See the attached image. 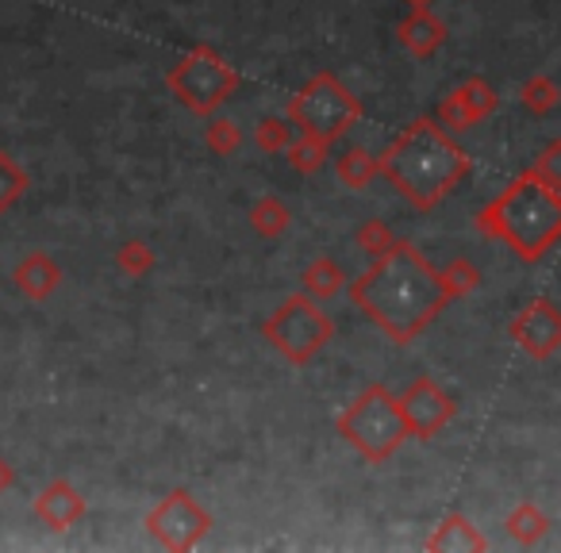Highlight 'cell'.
<instances>
[{
	"label": "cell",
	"mask_w": 561,
	"mask_h": 553,
	"mask_svg": "<svg viewBox=\"0 0 561 553\" xmlns=\"http://www.w3.org/2000/svg\"><path fill=\"white\" fill-rule=\"evenodd\" d=\"M204 147L211 150V154L219 158H231L234 150L242 147V131L234 119L227 116H208V124H204Z\"/></svg>",
	"instance_id": "603a6c76"
},
{
	"label": "cell",
	"mask_w": 561,
	"mask_h": 553,
	"mask_svg": "<svg viewBox=\"0 0 561 553\" xmlns=\"http://www.w3.org/2000/svg\"><path fill=\"white\" fill-rule=\"evenodd\" d=\"M408 9H431V4H435V0H404Z\"/></svg>",
	"instance_id": "f1b7e54d"
},
{
	"label": "cell",
	"mask_w": 561,
	"mask_h": 553,
	"mask_svg": "<svg viewBox=\"0 0 561 553\" xmlns=\"http://www.w3.org/2000/svg\"><path fill=\"white\" fill-rule=\"evenodd\" d=\"M561 101V89L553 78H546V73H535V78L523 81L519 89V104L530 112V116H546V112H553Z\"/></svg>",
	"instance_id": "ffe728a7"
},
{
	"label": "cell",
	"mask_w": 561,
	"mask_h": 553,
	"mask_svg": "<svg viewBox=\"0 0 561 553\" xmlns=\"http://www.w3.org/2000/svg\"><path fill=\"white\" fill-rule=\"evenodd\" d=\"M331 162H335V177L346 188H366L374 177H381V165L366 147H343V154H335Z\"/></svg>",
	"instance_id": "e0dca14e"
},
{
	"label": "cell",
	"mask_w": 561,
	"mask_h": 553,
	"mask_svg": "<svg viewBox=\"0 0 561 553\" xmlns=\"http://www.w3.org/2000/svg\"><path fill=\"white\" fill-rule=\"evenodd\" d=\"M397 400H400V412H404L408 427H412V438H420V442H431V438L454 419V412H458L454 396L435 377H415L404 389V396H397Z\"/></svg>",
	"instance_id": "30bf717a"
},
{
	"label": "cell",
	"mask_w": 561,
	"mask_h": 553,
	"mask_svg": "<svg viewBox=\"0 0 561 553\" xmlns=\"http://www.w3.org/2000/svg\"><path fill=\"white\" fill-rule=\"evenodd\" d=\"M289 119L297 127V135H308L316 142H339L351 127H358L362 119V101L351 93V85H343V78L331 70H320L316 78H308L297 89V96L289 101Z\"/></svg>",
	"instance_id": "5b68a950"
},
{
	"label": "cell",
	"mask_w": 561,
	"mask_h": 553,
	"mask_svg": "<svg viewBox=\"0 0 561 553\" xmlns=\"http://www.w3.org/2000/svg\"><path fill=\"white\" fill-rule=\"evenodd\" d=\"M12 281H16V289L24 292L27 300L43 304V300L55 297L58 285H62V265L50 254H43V250H32V254L20 257V265L12 269Z\"/></svg>",
	"instance_id": "5bb4252c"
},
{
	"label": "cell",
	"mask_w": 561,
	"mask_h": 553,
	"mask_svg": "<svg viewBox=\"0 0 561 553\" xmlns=\"http://www.w3.org/2000/svg\"><path fill=\"white\" fill-rule=\"evenodd\" d=\"M477 231L492 242H504L519 262H542L561 242V188L523 170L504 193L477 211Z\"/></svg>",
	"instance_id": "3957f363"
},
{
	"label": "cell",
	"mask_w": 561,
	"mask_h": 553,
	"mask_svg": "<svg viewBox=\"0 0 561 553\" xmlns=\"http://www.w3.org/2000/svg\"><path fill=\"white\" fill-rule=\"evenodd\" d=\"M481 285V269L469 257L443 265L427 262L415 242L397 239L389 254L374 257L366 273H358L346 289L351 300L377 331L392 338L397 346H408L446 312V304Z\"/></svg>",
	"instance_id": "6da1fadb"
},
{
	"label": "cell",
	"mask_w": 561,
	"mask_h": 553,
	"mask_svg": "<svg viewBox=\"0 0 561 553\" xmlns=\"http://www.w3.org/2000/svg\"><path fill=\"white\" fill-rule=\"evenodd\" d=\"M496 108H500L496 89L484 78H469L443 101L438 124H443L446 131H466V127H473V124H484Z\"/></svg>",
	"instance_id": "8fae6325"
},
{
	"label": "cell",
	"mask_w": 561,
	"mask_h": 553,
	"mask_svg": "<svg viewBox=\"0 0 561 553\" xmlns=\"http://www.w3.org/2000/svg\"><path fill=\"white\" fill-rule=\"evenodd\" d=\"M377 165H381V177L420 211L438 208L446 196L458 193L461 181L473 170L469 154L454 142V135L431 116L412 119L377 154Z\"/></svg>",
	"instance_id": "7a4b0ae2"
},
{
	"label": "cell",
	"mask_w": 561,
	"mask_h": 553,
	"mask_svg": "<svg viewBox=\"0 0 561 553\" xmlns=\"http://www.w3.org/2000/svg\"><path fill=\"white\" fill-rule=\"evenodd\" d=\"M427 550H489V542H484V534L473 527V522L466 519V515H446L443 522L435 527V534L427 538Z\"/></svg>",
	"instance_id": "9a60e30c"
},
{
	"label": "cell",
	"mask_w": 561,
	"mask_h": 553,
	"mask_svg": "<svg viewBox=\"0 0 561 553\" xmlns=\"http://www.w3.org/2000/svg\"><path fill=\"white\" fill-rule=\"evenodd\" d=\"M24 193H27L24 165H20L12 154H4V150H0V211L16 208V204L24 200Z\"/></svg>",
	"instance_id": "cb8c5ba5"
},
{
	"label": "cell",
	"mask_w": 561,
	"mask_h": 553,
	"mask_svg": "<svg viewBox=\"0 0 561 553\" xmlns=\"http://www.w3.org/2000/svg\"><path fill=\"white\" fill-rule=\"evenodd\" d=\"M165 85L178 96L181 108L208 119L219 112V104H227L234 96V89H239V70H234L219 50L193 47L181 62L170 66Z\"/></svg>",
	"instance_id": "52a82bcc"
},
{
	"label": "cell",
	"mask_w": 561,
	"mask_h": 553,
	"mask_svg": "<svg viewBox=\"0 0 561 553\" xmlns=\"http://www.w3.org/2000/svg\"><path fill=\"white\" fill-rule=\"evenodd\" d=\"M397 35H400V47H404L408 55L427 62L435 50L446 47V35L450 32H446V24L431 9H408V16L400 20Z\"/></svg>",
	"instance_id": "4fadbf2b"
},
{
	"label": "cell",
	"mask_w": 561,
	"mask_h": 553,
	"mask_svg": "<svg viewBox=\"0 0 561 553\" xmlns=\"http://www.w3.org/2000/svg\"><path fill=\"white\" fill-rule=\"evenodd\" d=\"M392 242H397V234H392L389 227L381 223V219H369V223H362V227H358V234H354V246H358L366 257L389 254Z\"/></svg>",
	"instance_id": "484cf974"
},
{
	"label": "cell",
	"mask_w": 561,
	"mask_h": 553,
	"mask_svg": "<svg viewBox=\"0 0 561 553\" xmlns=\"http://www.w3.org/2000/svg\"><path fill=\"white\" fill-rule=\"evenodd\" d=\"M211 515L201 507V499L185 488H173L158 507L147 515V534L165 550H193L208 538Z\"/></svg>",
	"instance_id": "ba28073f"
},
{
	"label": "cell",
	"mask_w": 561,
	"mask_h": 553,
	"mask_svg": "<svg viewBox=\"0 0 561 553\" xmlns=\"http://www.w3.org/2000/svg\"><path fill=\"white\" fill-rule=\"evenodd\" d=\"M300 285H305V292L312 300H335L351 281H346V269L335 257H316V262L300 273Z\"/></svg>",
	"instance_id": "2e32d148"
},
{
	"label": "cell",
	"mask_w": 561,
	"mask_h": 553,
	"mask_svg": "<svg viewBox=\"0 0 561 553\" xmlns=\"http://www.w3.org/2000/svg\"><path fill=\"white\" fill-rule=\"evenodd\" d=\"M154 250L147 246L142 239H127L124 246L116 250V269L127 273V277H147L150 269H154Z\"/></svg>",
	"instance_id": "d4e9b609"
},
{
	"label": "cell",
	"mask_w": 561,
	"mask_h": 553,
	"mask_svg": "<svg viewBox=\"0 0 561 553\" xmlns=\"http://www.w3.org/2000/svg\"><path fill=\"white\" fill-rule=\"evenodd\" d=\"M293 139H297V127H293V119L285 116H265L262 124L254 127V147L262 150V154H285V150L293 147Z\"/></svg>",
	"instance_id": "44dd1931"
},
{
	"label": "cell",
	"mask_w": 561,
	"mask_h": 553,
	"mask_svg": "<svg viewBox=\"0 0 561 553\" xmlns=\"http://www.w3.org/2000/svg\"><path fill=\"white\" fill-rule=\"evenodd\" d=\"M530 173H535V177H542L546 185L561 188V139L546 142L542 154H538L535 162H530Z\"/></svg>",
	"instance_id": "4316f807"
},
{
	"label": "cell",
	"mask_w": 561,
	"mask_h": 553,
	"mask_svg": "<svg viewBox=\"0 0 561 553\" xmlns=\"http://www.w3.org/2000/svg\"><path fill=\"white\" fill-rule=\"evenodd\" d=\"M262 335L289 366H308L335 338V320L323 312L320 300H312L308 292H297V297L280 300L273 308L270 320L262 323Z\"/></svg>",
	"instance_id": "8992f818"
},
{
	"label": "cell",
	"mask_w": 561,
	"mask_h": 553,
	"mask_svg": "<svg viewBox=\"0 0 561 553\" xmlns=\"http://www.w3.org/2000/svg\"><path fill=\"white\" fill-rule=\"evenodd\" d=\"M504 527L519 545H535V542H542L546 530H550V515H546L535 499H523V504L512 507V515H507Z\"/></svg>",
	"instance_id": "ac0fdd59"
},
{
	"label": "cell",
	"mask_w": 561,
	"mask_h": 553,
	"mask_svg": "<svg viewBox=\"0 0 561 553\" xmlns=\"http://www.w3.org/2000/svg\"><path fill=\"white\" fill-rule=\"evenodd\" d=\"M507 335L527 358L546 361L561 350V308L550 297H535L512 315Z\"/></svg>",
	"instance_id": "9c48e42d"
},
{
	"label": "cell",
	"mask_w": 561,
	"mask_h": 553,
	"mask_svg": "<svg viewBox=\"0 0 561 553\" xmlns=\"http://www.w3.org/2000/svg\"><path fill=\"white\" fill-rule=\"evenodd\" d=\"M85 496H81L78 488H73L70 481H50L47 488L35 496V515H39L43 522H47L50 530H70L78 527L81 519H85Z\"/></svg>",
	"instance_id": "7c38bea8"
},
{
	"label": "cell",
	"mask_w": 561,
	"mask_h": 553,
	"mask_svg": "<svg viewBox=\"0 0 561 553\" xmlns=\"http://www.w3.org/2000/svg\"><path fill=\"white\" fill-rule=\"evenodd\" d=\"M289 223H293V211L280 196H262V200L250 208V227H254L262 239H277V234L289 231Z\"/></svg>",
	"instance_id": "d6986e66"
},
{
	"label": "cell",
	"mask_w": 561,
	"mask_h": 553,
	"mask_svg": "<svg viewBox=\"0 0 561 553\" xmlns=\"http://www.w3.org/2000/svg\"><path fill=\"white\" fill-rule=\"evenodd\" d=\"M335 427L343 435V442H351L358 450V458L369 461V465H385L412 438V427H408L404 412H400V400L385 384L362 389L358 400L339 415Z\"/></svg>",
	"instance_id": "277c9868"
},
{
	"label": "cell",
	"mask_w": 561,
	"mask_h": 553,
	"mask_svg": "<svg viewBox=\"0 0 561 553\" xmlns=\"http://www.w3.org/2000/svg\"><path fill=\"white\" fill-rule=\"evenodd\" d=\"M12 484H16V473H12V465L4 458H0V492H9Z\"/></svg>",
	"instance_id": "83f0119b"
},
{
	"label": "cell",
	"mask_w": 561,
	"mask_h": 553,
	"mask_svg": "<svg viewBox=\"0 0 561 553\" xmlns=\"http://www.w3.org/2000/svg\"><path fill=\"white\" fill-rule=\"evenodd\" d=\"M285 158H289V165L297 173H320L323 165H328V158H331V147L328 142H316V139H308V135H297L293 139V147L285 150Z\"/></svg>",
	"instance_id": "7402d4cb"
}]
</instances>
